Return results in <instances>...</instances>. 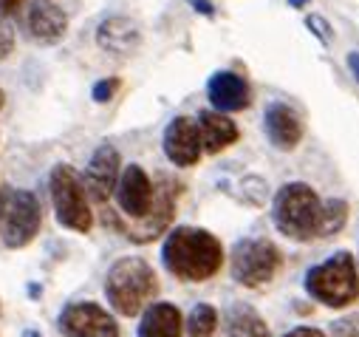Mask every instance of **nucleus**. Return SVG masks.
I'll use <instances>...</instances> for the list:
<instances>
[{"mask_svg":"<svg viewBox=\"0 0 359 337\" xmlns=\"http://www.w3.org/2000/svg\"><path fill=\"white\" fill-rule=\"evenodd\" d=\"M161 264L178 281L204 284L224 267V244L210 230L175 227L161 244Z\"/></svg>","mask_w":359,"mask_h":337,"instance_id":"f257e3e1","label":"nucleus"},{"mask_svg":"<svg viewBox=\"0 0 359 337\" xmlns=\"http://www.w3.org/2000/svg\"><path fill=\"white\" fill-rule=\"evenodd\" d=\"M323 199L306 182H289L272 201V221L289 241H314L320 235Z\"/></svg>","mask_w":359,"mask_h":337,"instance_id":"f03ea898","label":"nucleus"},{"mask_svg":"<svg viewBox=\"0 0 359 337\" xmlns=\"http://www.w3.org/2000/svg\"><path fill=\"white\" fill-rule=\"evenodd\" d=\"M158 295V278L144 258H119L105 275V298L122 317H136Z\"/></svg>","mask_w":359,"mask_h":337,"instance_id":"7ed1b4c3","label":"nucleus"},{"mask_svg":"<svg viewBox=\"0 0 359 337\" xmlns=\"http://www.w3.org/2000/svg\"><path fill=\"white\" fill-rule=\"evenodd\" d=\"M306 292L328 309H345L359 300V267L351 252L334 256L306 272Z\"/></svg>","mask_w":359,"mask_h":337,"instance_id":"20e7f679","label":"nucleus"},{"mask_svg":"<svg viewBox=\"0 0 359 337\" xmlns=\"http://www.w3.org/2000/svg\"><path fill=\"white\" fill-rule=\"evenodd\" d=\"M283 270V252L269 238H241L232 246V278L243 289H263Z\"/></svg>","mask_w":359,"mask_h":337,"instance_id":"39448f33","label":"nucleus"},{"mask_svg":"<svg viewBox=\"0 0 359 337\" xmlns=\"http://www.w3.org/2000/svg\"><path fill=\"white\" fill-rule=\"evenodd\" d=\"M48 190L54 201V216L65 230L74 232H91L94 227V213L88 204V193L82 187L79 173L71 164H57L48 176Z\"/></svg>","mask_w":359,"mask_h":337,"instance_id":"423d86ee","label":"nucleus"},{"mask_svg":"<svg viewBox=\"0 0 359 337\" xmlns=\"http://www.w3.org/2000/svg\"><path fill=\"white\" fill-rule=\"evenodd\" d=\"M43 227V210L32 190H12L4 193L0 204V238L9 249L29 246Z\"/></svg>","mask_w":359,"mask_h":337,"instance_id":"0eeeda50","label":"nucleus"},{"mask_svg":"<svg viewBox=\"0 0 359 337\" xmlns=\"http://www.w3.org/2000/svg\"><path fill=\"white\" fill-rule=\"evenodd\" d=\"M57 329L62 337H122L116 317L94 300L68 303L57 317Z\"/></svg>","mask_w":359,"mask_h":337,"instance_id":"6e6552de","label":"nucleus"},{"mask_svg":"<svg viewBox=\"0 0 359 337\" xmlns=\"http://www.w3.org/2000/svg\"><path fill=\"white\" fill-rule=\"evenodd\" d=\"M119 150L114 145H100L91 159L85 164V173L79 176L82 179V187L88 193V199L97 201V204H105L111 196H114V187H116V179H119Z\"/></svg>","mask_w":359,"mask_h":337,"instance_id":"1a4fd4ad","label":"nucleus"},{"mask_svg":"<svg viewBox=\"0 0 359 337\" xmlns=\"http://www.w3.org/2000/svg\"><path fill=\"white\" fill-rule=\"evenodd\" d=\"M161 147H164V156L175 167H193V164H198V159L204 153L198 122L193 117H175V119H170V125L164 128V136H161Z\"/></svg>","mask_w":359,"mask_h":337,"instance_id":"9d476101","label":"nucleus"},{"mask_svg":"<svg viewBox=\"0 0 359 337\" xmlns=\"http://www.w3.org/2000/svg\"><path fill=\"white\" fill-rule=\"evenodd\" d=\"M116 201H119V210L130 218H144L153 207V196H156V187L150 182V176L144 173L142 164H128L122 176L116 179Z\"/></svg>","mask_w":359,"mask_h":337,"instance_id":"9b49d317","label":"nucleus"},{"mask_svg":"<svg viewBox=\"0 0 359 337\" xmlns=\"http://www.w3.org/2000/svg\"><path fill=\"white\" fill-rule=\"evenodd\" d=\"M178 185H170L167 182V187L161 185V190L153 196V207H150V213L144 216V218H139V224L136 227H119L133 244H150L153 238H158L167 227H170V221H172V216H175V190Z\"/></svg>","mask_w":359,"mask_h":337,"instance_id":"f8f14e48","label":"nucleus"},{"mask_svg":"<svg viewBox=\"0 0 359 337\" xmlns=\"http://www.w3.org/2000/svg\"><path fill=\"white\" fill-rule=\"evenodd\" d=\"M207 97H210L212 108L221 111V114L246 111L252 105L249 82L235 71H215L210 77V82H207Z\"/></svg>","mask_w":359,"mask_h":337,"instance_id":"ddd939ff","label":"nucleus"},{"mask_svg":"<svg viewBox=\"0 0 359 337\" xmlns=\"http://www.w3.org/2000/svg\"><path fill=\"white\" fill-rule=\"evenodd\" d=\"M263 125H266V136L278 150H294L303 139V122L297 117V111L286 103H269L266 114H263Z\"/></svg>","mask_w":359,"mask_h":337,"instance_id":"4468645a","label":"nucleus"},{"mask_svg":"<svg viewBox=\"0 0 359 337\" xmlns=\"http://www.w3.org/2000/svg\"><path fill=\"white\" fill-rule=\"evenodd\" d=\"M97 46L111 54H133L142 46V29L125 15H111L97 26Z\"/></svg>","mask_w":359,"mask_h":337,"instance_id":"2eb2a0df","label":"nucleus"},{"mask_svg":"<svg viewBox=\"0 0 359 337\" xmlns=\"http://www.w3.org/2000/svg\"><path fill=\"white\" fill-rule=\"evenodd\" d=\"M182 331H184L182 309H178L175 303L158 300V303L144 306L136 337H182Z\"/></svg>","mask_w":359,"mask_h":337,"instance_id":"dca6fc26","label":"nucleus"},{"mask_svg":"<svg viewBox=\"0 0 359 337\" xmlns=\"http://www.w3.org/2000/svg\"><path fill=\"white\" fill-rule=\"evenodd\" d=\"M68 32V15L51 0H34L29 9V34L37 43H60Z\"/></svg>","mask_w":359,"mask_h":337,"instance_id":"f3484780","label":"nucleus"},{"mask_svg":"<svg viewBox=\"0 0 359 337\" xmlns=\"http://www.w3.org/2000/svg\"><path fill=\"white\" fill-rule=\"evenodd\" d=\"M196 122H198V131H201V147L210 156L232 147L238 142V136H241L238 125L221 111H201Z\"/></svg>","mask_w":359,"mask_h":337,"instance_id":"a211bd4d","label":"nucleus"},{"mask_svg":"<svg viewBox=\"0 0 359 337\" xmlns=\"http://www.w3.org/2000/svg\"><path fill=\"white\" fill-rule=\"evenodd\" d=\"M226 337H272V329L263 315L249 303H232L224 315Z\"/></svg>","mask_w":359,"mask_h":337,"instance_id":"6ab92c4d","label":"nucleus"},{"mask_svg":"<svg viewBox=\"0 0 359 337\" xmlns=\"http://www.w3.org/2000/svg\"><path fill=\"white\" fill-rule=\"evenodd\" d=\"M348 201L342 199H328L323 201V213H320V235L317 238H331L337 235L345 224H348Z\"/></svg>","mask_w":359,"mask_h":337,"instance_id":"aec40b11","label":"nucleus"},{"mask_svg":"<svg viewBox=\"0 0 359 337\" xmlns=\"http://www.w3.org/2000/svg\"><path fill=\"white\" fill-rule=\"evenodd\" d=\"M184 326H187L190 337H212L218 331V309L210 303H198V306H193Z\"/></svg>","mask_w":359,"mask_h":337,"instance_id":"412c9836","label":"nucleus"},{"mask_svg":"<svg viewBox=\"0 0 359 337\" xmlns=\"http://www.w3.org/2000/svg\"><path fill=\"white\" fill-rule=\"evenodd\" d=\"M238 187H241L238 199L246 201V204H252V207H263L266 199H269V187H266V182L260 176H243Z\"/></svg>","mask_w":359,"mask_h":337,"instance_id":"4be33fe9","label":"nucleus"},{"mask_svg":"<svg viewBox=\"0 0 359 337\" xmlns=\"http://www.w3.org/2000/svg\"><path fill=\"white\" fill-rule=\"evenodd\" d=\"M306 29H309L323 46H331V43H334V29H331V23H328L323 15H309V18H306Z\"/></svg>","mask_w":359,"mask_h":337,"instance_id":"5701e85b","label":"nucleus"},{"mask_svg":"<svg viewBox=\"0 0 359 337\" xmlns=\"http://www.w3.org/2000/svg\"><path fill=\"white\" fill-rule=\"evenodd\" d=\"M119 77H108V79H100L97 86H94V91H91V97H94V103H100V105H105V103H111L114 97H116V91H119Z\"/></svg>","mask_w":359,"mask_h":337,"instance_id":"b1692460","label":"nucleus"},{"mask_svg":"<svg viewBox=\"0 0 359 337\" xmlns=\"http://www.w3.org/2000/svg\"><path fill=\"white\" fill-rule=\"evenodd\" d=\"M331 337H359V315L342 317L331 326Z\"/></svg>","mask_w":359,"mask_h":337,"instance_id":"393cba45","label":"nucleus"},{"mask_svg":"<svg viewBox=\"0 0 359 337\" xmlns=\"http://www.w3.org/2000/svg\"><path fill=\"white\" fill-rule=\"evenodd\" d=\"M12 48H15V29L6 20H0V60H6Z\"/></svg>","mask_w":359,"mask_h":337,"instance_id":"a878e982","label":"nucleus"},{"mask_svg":"<svg viewBox=\"0 0 359 337\" xmlns=\"http://www.w3.org/2000/svg\"><path fill=\"white\" fill-rule=\"evenodd\" d=\"M26 0H0V20H9L23 9Z\"/></svg>","mask_w":359,"mask_h":337,"instance_id":"bb28decb","label":"nucleus"},{"mask_svg":"<svg viewBox=\"0 0 359 337\" xmlns=\"http://www.w3.org/2000/svg\"><path fill=\"white\" fill-rule=\"evenodd\" d=\"M280 337H328V334L323 329H314V326H297V329H292V331H286Z\"/></svg>","mask_w":359,"mask_h":337,"instance_id":"cd10ccee","label":"nucleus"},{"mask_svg":"<svg viewBox=\"0 0 359 337\" xmlns=\"http://www.w3.org/2000/svg\"><path fill=\"white\" fill-rule=\"evenodd\" d=\"M187 4H190L198 15H204V18H215V4H212V0H187Z\"/></svg>","mask_w":359,"mask_h":337,"instance_id":"c85d7f7f","label":"nucleus"},{"mask_svg":"<svg viewBox=\"0 0 359 337\" xmlns=\"http://www.w3.org/2000/svg\"><path fill=\"white\" fill-rule=\"evenodd\" d=\"M348 68H351L353 79L359 82V51H351V54H348Z\"/></svg>","mask_w":359,"mask_h":337,"instance_id":"c756f323","label":"nucleus"},{"mask_svg":"<svg viewBox=\"0 0 359 337\" xmlns=\"http://www.w3.org/2000/svg\"><path fill=\"white\" fill-rule=\"evenodd\" d=\"M309 4H311V0H289L292 9H303V6H309Z\"/></svg>","mask_w":359,"mask_h":337,"instance_id":"7c9ffc66","label":"nucleus"},{"mask_svg":"<svg viewBox=\"0 0 359 337\" xmlns=\"http://www.w3.org/2000/svg\"><path fill=\"white\" fill-rule=\"evenodd\" d=\"M23 337H40V331H34V329H29V331H26Z\"/></svg>","mask_w":359,"mask_h":337,"instance_id":"2f4dec72","label":"nucleus"},{"mask_svg":"<svg viewBox=\"0 0 359 337\" xmlns=\"http://www.w3.org/2000/svg\"><path fill=\"white\" fill-rule=\"evenodd\" d=\"M0 108H4V91H0Z\"/></svg>","mask_w":359,"mask_h":337,"instance_id":"473e14b6","label":"nucleus"}]
</instances>
